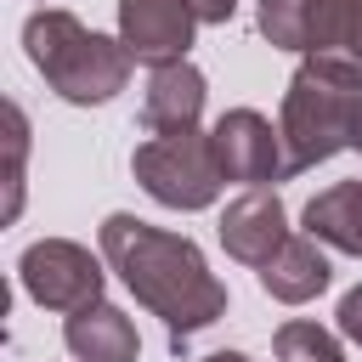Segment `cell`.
I'll return each instance as SVG.
<instances>
[{
    "instance_id": "obj_15",
    "label": "cell",
    "mask_w": 362,
    "mask_h": 362,
    "mask_svg": "<svg viewBox=\"0 0 362 362\" xmlns=\"http://www.w3.org/2000/svg\"><path fill=\"white\" fill-rule=\"evenodd\" d=\"M255 23H260V34L277 51H305V40H311V0H260Z\"/></svg>"
},
{
    "instance_id": "obj_9",
    "label": "cell",
    "mask_w": 362,
    "mask_h": 362,
    "mask_svg": "<svg viewBox=\"0 0 362 362\" xmlns=\"http://www.w3.org/2000/svg\"><path fill=\"white\" fill-rule=\"evenodd\" d=\"M204 74L192 62H170V68H153L147 79V96H141V124L153 136H175V130H198V113H204Z\"/></svg>"
},
{
    "instance_id": "obj_5",
    "label": "cell",
    "mask_w": 362,
    "mask_h": 362,
    "mask_svg": "<svg viewBox=\"0 0 362 362\" xmlns=\"http://www.w3.org/2000/svg\"><path fill=\"white\" fill-rule=\"evenodd\" d=\"M17 277H23V294L34 305H45V311H85V305L102 300V283H107L102 260L74 238L28 243L23 260H17Z\"/></svg>"
},
{
    "instance_id": "obj_20",
    "label": "cell",
    "mask_w": 362,
    "mask_h": 362,
    "mask_svg": "<svg viewBox=\"0 0 362 362\" xmlns=\"http://www.w3.org/2000/svg\"><path fill=\"white\" fill-rule=\"evenodd\" d=\"M356 153H362V119H356Z\"/></svg>"
},
{
    "instance_id": "obj_2",
    "label": "cell",
    "mask_w": 362,
    "mask_h": 362,
    "mask_svg": "<svg viewBox=\"0 0 362 362\" xmlns=\"http://www.w3.org/2000/svg\"><path fill=\"white\" fill-rule=\"evenodd\" d=\"M356 119H362V62L334 57V51H311L288 90H283V153H288V175L328 164L334 153L356 147Z\"/></svg>"
},
{
    "instance_id": "obj_14",
    "label": "cell",
    "mask_w": 362,
    "mask_h": 362,
    "mask_svg": "<svg viewBox=\"0 0 362 362\" xmlns=\"http://www.w3.org/2000/svg\"><path fill=\"white\" fill-rule=\"evenodd\" d=\"M272 351H277V362H345L339 339H334L328 328L305 322V317L283 322V328H277V339H272Z\"/></svg>"
},
{
    "instance_id": "obj_6",
    "label": "cell",
    "mask_w": 362,
    "mask_h": 362,
    "mask_svg": "<svg viewBox=\"0 0 362 362\" xmlns=\"http://www.w3.org/2000/svg\"><path fill=\"white\" fill-rule=\"evenodd\" d=\"M215 141V158H221V175L226 181H243V187H272V181H288V153H283V130L255 113V107H226L209 130Z\"/></svg>"
},
{
    "instance_id": "obj_8",
    "label": "cell",
    "mask_w": 362,
    "mask_h": 362,
    "mask_svg": "<svg viewBox=\"0 0 362 362\" xmlns=\"http://www.w3.org/2000/svg\"><path fill=\"white\" fill-rule=\"evenodd\" d=\"M283 243H288V209H283V198L272 187H249L221 209V249L232 260L260 272Z\"/></svg>"
},
{
    "instance_id": "obj_10",
    "label": "cell",
    "mask_w": 362,
    "mask_h": 362,
    "mask_svg": "<svg viewBox=\"0 0 362 362\" xmlns=\"http://www.w3.org/2000/svg\"><path fill=\"white\" fill-rule=\"evenodd\" d=\"M62 339H68V351H74L79 362H136V356H141L136 322H130L119 305H107V300L85 305V311H68Z\"/></svg>"
},
{
    "instance_id": "obj_19",
    "label": "cell",
    "mask_w": 362,
    "mask_h": 362,
    "mask_svg": "<svg viewBox=\"0 0 362 362\" xmlns=\"http://www.w3.org/2000/svg\"><path fill=\"white\" fill-rule=\"evenodd\" d=\"M198 362H249L243 351H215V356H198Z\"/></svg>"
},
{
    "instance_id": "obj_3",
    "label": "cell",
    "mask_w": 362,
    "mask_h": 362,
    "mask_svg": "<svg viewBox=\"0 0 362 362\" xmlns=\"http://www.w3.org/2000/svg\"><path fill=\"white\" fill-rule=\"evenodd\" d=\"M23 51L40 68V79L74 107L113 102L130 85V51L119 40L85 28L74 11H34L23 23Z\"/></svg>"
},
{
    "instance_id": "obj_18",
    "label": "cell",
    "mask_w": 362,
    "mask_h": 362,
    "mask_svg": "<svg viewBox=\"0 0 362 362\" xmlns=\"http://www.w3.org/2000/svg\"><path fill=\"white\" fill-rule=\"evenodd\" d=\"M192 11H198V23H232L238 0H192Z\"/></svg>"
},
{
    "instance_id": "obj_16",
    "label": "cell",
    "mask_w": 362,
    "mask_h": 362,
    "mask_svg": "<svg viewBox=\"0 0 362 362\" xmlns=\"http://www.w3.org/2000/svg\"><path fill=\"white\" fill-rule=\"evenodd\" d=\"M6 124H11V198H6V215H17L23 209V153H28V124H23L17 102L6 107Z\"/></svg>"
},
{
    "instance_id": "obj_1",
    "label": "cell",
    "mask_w": 362,
    "mask_h": 362,
    "mask_svg": "<svg viewBox=\"0 0 362 362\" xmlns=\"http://www.w3.org/2000/svg\"><path fill=\"white\" fill-rule=\"evenodd\" d=\"M102 260H107V272H119V283L153 317H164L175 351L226 311V283L209 272L204 249L181 232L147 226L119 209L102 221Z\"/></svg>"
},
{
    "instance_id": "obj_17",
    "label": "cell",
    "mask_w": 362,
    "mask_h": 362,
    "mask_svg": "<svg viewBox=\"0 0 362 362\" xmlns=\"http://www.w3.org/2000/svg\"><path fill=\"white\" fill-rule=\"evenodd\" d=\"M339 334H345V339L362 351V283H356V288L339 300Z\"/></svg>"
},
{
    "instance_id": "obj_4",
    "label": "cell",
    "mask_w": 362,
    "mask_h": 362,
    "mask_svg": "<svg viewBox=\"0 0 362 362\" xmlns=\"http://www.w3.org/2000/svg\"><path fill=\"white\" fill-rule=\"evenodd\" d=\"M130 170L141 181V192L164 209H209L226 187L221 158L209 130H175V136H153L130 153Z\"/></svg>"
},
{
    "instance_id": "obj_11",
    "label": "cell",
    "mask_w": 362,
    "mask_h": 362,
    "mask_svg": "<svg viewBox=\"0 0 362 362\" xmlns=\"http://www.w3.org/2000/svg\"><path fill=\"white\" fill-rule=\"evenodd\" d=\"M328 283H334V266H328V255L317 249L311 232L288 238V243L260 266V288H266L272 300H283V305H305V300H317Z\"/></svg>"
},
{
    "instance_id": "obj_12",
    "label": "cell",
    "mask_w": 362,
    "mask_h": 362,
    "mask_svg": "<svg viewBox=\"0 0 362 362\" xmlns=\"http://www.w3.org/2000/svg\"><path fill=\"white\" fill-rule=\"evenodd\" d=\"M305 232L317 243L362 260V175L356 181H334L328 192H317L305 204Z\"/></svg>"
},
{
    "instance_id": "obj_13",
    "label": "cell",
    "mask_w": 362,
    "mask_h": 362,
    "mask_svg": "<svg viewBox=\"0 0 362 362\" xmlns=\"http://www.w3.org/2000/svg\"><path fill=\"white\" fill-rule=\"evenodd\" d=\"M311 51H334V57L362 62V0H311L305 57H311Z\"/></svg>"
},
{
    "instance_id": "obj_7",
    "label": "cell",
    "mask_w": 362,
    "mask_h": 362,
    "mask_svg": "<svg viewBox=\"0 0 362 362\" xmlns=\"http://www.w3.org/2000/svg\"><path fill=\"white\" fill-rule=\"evenodd\" d=\"M192 28H198L192 0H119V45L130 51V62L147 68L187 62Z\"/></svg>"
}]
</instances>
